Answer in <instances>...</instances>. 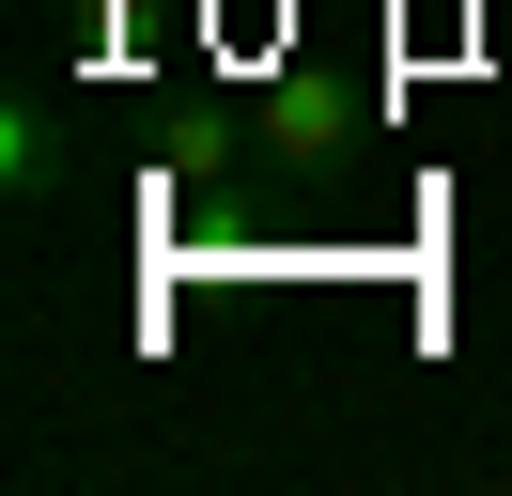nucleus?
Segmentation results:
<instances>
[{"instance_id": "obj_1", "label": "nucleus", "mask_w": 512, "mask_h": 496, "mask_svg": "<svg viewBox=\"0 0 512 496\" xmlns=\"http://www.w3.org/2000/svg\"><path fill=\"white\" fill-rule=\"evenodd\" d=\"M0 186H16V202H47V186H63V140H47V109H0Z\"/></svg>"}]
</instances>
